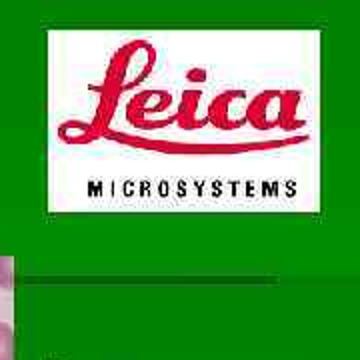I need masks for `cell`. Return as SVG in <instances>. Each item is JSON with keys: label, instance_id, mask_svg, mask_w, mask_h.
<instances>
[{"label": "cell", "instance_id": "6da1fadb", "mask_svg": "<svg viewBox=\"0 0 360 360\" xmlns=\"http://www.w3.org/2000/svg\"><path fill=\"white\" fill-rule=\"evenodd\" d=\"M0 360H14V330L4 322H0Z\"/></svg>", "mask_w": 360, "mask_h": 360}]
</instances>
